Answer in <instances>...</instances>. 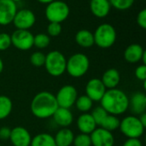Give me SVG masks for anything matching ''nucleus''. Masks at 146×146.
<instances>
[{"mask_svg":"<svg viewBox=\"0 0 146 146\" xmlns=\"http://www.w3.org/2000/svg\"><path fill=\"white\" fill-rule=\"evenodd\" d=\"M77 127L80 133L90 135L97 128V124L90 113H83L77 119Z\"/></svg>","mask_w":146,"mask_h":146,"instance_id":"nucleus-17","label":"nucleus"},{"mask_svg":"<svg viewBox=\"0 0 146 146\" xmlns=\"http://www.w3.org/2000/svg\"><path fill=\"white\" fill-rule=\"evenodd\" d=\"M52 117L56 124L62 128L68 127L74 121V115L70 110L61 107H58V109L53 114Z\"/></svg>","mask_w":146,"mask_h":146,"instance_id":"nucleus-16","label":"nucleus"},{"mask_svg":"<svg viewBox=\"0 0 146 146\" xmlns=\"http://www.w3.org/2000/svg\"><path fill=\"white\" fill-rule=\"evenodd\" d=\"M38 2H39L40 3H43V4H49L50 3H51V2H53V1H55V0H37Z\"/></svg>","mask_w":146,"mask_h":146,"instance_id":"nucleus-39","label":"nucleus"},{"mask_svg":"<svg viewBox=\"0 0 146 146\" xmlns=\"http://www.w3.org/2000/svg\"><path fill=\"white\" fill-rule=\"evenodd\" d=\"M50 44V37L47 33H38L33 36V46L38 49H45Z\"/></svg>","mask_w":146,"mask_h":146,"instance_id":"nucleus-27","label":"nucleus"},{"mask_svg":"<svg viewBox=\"0 0 146 146\" xmlns=\"http://www.w3.org/2000/svg\"><path fill=\"white\" fill-rule=\"evenodd\" d=\"M10 133H11V129L7 127H3L0 128V139L1 140H8L9 139L10 137Z\"/></svg>","mask_w":146,"mask_h":146,"instance_id":"nucleus-36","label":"nucleus"},{"mask_svg":"<svg viewBox=\"0 0 146 146\" xmlns=\"http://www.w3.org/2000/svg\"><path fill=\"white\" fill-rule=\"evenodd\" d=\"M121 133L127 139H139L145 133V127L139 121V117L128 115L120 121L119 127Z\"/></svg>","mask_w":146,"mask_h":146,"instance_id":"nucleus-7","label":"nucleus"},{"mask_svg":"<svg viewBox=\"0 0 146 146\" xmlns=\"http://www.w3.org/2000/svg\"><path fill=\"white\" fill-rule=\"evenodd\" d=\"M128 109L134 115H141L146 111V95L143 92H135L129 98Z\"/></svg>","mask_w":146,"mask_h":146,"instance_id":"nucleus-15","label":"nucleus"},{"mask_svg":"<svg viewBox=\"0 0 146 146\" xmlns=\"http://www.w3.org/2000/svg\"><path fill=\"white\" fill-rule=\"evenodd\" d=\"M139 121L141 122V124H142L145 127H146V112L141 114V115H139Z\"/></svg>","mask_w":146,"mask_h":146,"instance_id":"nucleus-38","label":"nucleus"},{"mask_svg":"<svg viewBox=\"0 0 146 146\" xmlns=\"http://www.w3.org/2000/svg\"><path fill=\"white\" fill-rule=\"evenodd\" d=\"M58 107L55 95L47 91L37 93L33 97L30 105L32 114L38 119L52 117Z\"/></svg>","mask_w":146,"mask_h":146,"instance_id":"nucleus-1","label":"nucleus"},{"mask_svg":"<svg viewBox=\"0 0 146 146\" xmlns=\"http://www.w3.org/2000/svg\"><path fill=\"white\" fill-rule=\"evenodd\" d=\"M55 97L59 107L70 109L75 104L78 98V92L74 86L65 85L59 89Z\"/></svg>","mask_w":146,"mask_h":146,"instance_id":"nucleus-8","label":"nucleus"},{"mask_svg":"<svg viewBox=\"0 0 146 146\" xmlns=\"http://www.w3.org/2000/svg\"><path fill=\"white\" fill-rule=\"evenodd\" d=\"M44 14L49 22L62 23L68 18L70 15V8L64 1L55 0L47 4Z\"/></svg>","mask_w":146,"mask_h":146,"instance_id":"nucleus-6","label":"nucleus"},{"mask_svg":"<svg viewBox=\"0 0 146 146\" xmlns=\"http://www.w3.org/2000/svg\"><path fill=\"white\" fill-rule=\"evenodd\" d=\"M135 76L139 80L145 81L146 80V65L141 64L138 66L135 69Z\"/></svg>","mask_w":146,"mask_h":146,"instance_id":"nucleus-34","label":"nucleus"},{"mask_svg":"<svg viewBox=\"0 0 146 146\" xmlns=\"http://www.w3.org/2000/svg\"><path fill=\"white\" fill-rule=\"evenodd\" d=\"M94 44L101 49H109L112 47L117 38L115 28L110 23L99 25L93 33Z\"/></svg>","mask_w":146,"mask_h":146,"instance_id":"nucleus-3","label":"nucleus"},{"mask_svg":"<svg viewBox=\"0 0 146 146\" xmlns=\"http://www.w3.org/2000/svg\"><path fill=\"white\" fill-rule=\"evenodd\" d=\"M100 104L108 114L117 116L123 115L128 110L129 98L120 89H109L100 100Z\"/></svg>","mask_w":146,"mask_h":146,"instance_id":"nucleus-2","label":"nucleus"},{"mask_svg":"<svg viewBox=\"0 0 146 146\" xmlns=\"http://www.w3.org/2000/svg\"><path fill=\"white\" fill-rule=\"evenodd\" d=\"M73 145L74 146H92L91 137L89 134L80 133L74 136Z\"/></svg>","mask_w":146,"mask_h":146,"instance_id":"nucleus-31","label":"nucleus"},{"mask_svg":"<svg viewBox=\"0 0 146 146\" xmlns=\"http://www.w3.org/2000/svg\"><path fill=\"white\" fill-rule=\"evenodd\" d=\"M92 146H114L115 137L111 132L102 127H97L91 134Z\"/></svg>","mask_w":146,"mask_h":146,"instance_id":"nucleus-13","label":"nucleus"},{"mask_svg":"<svg viewBox=\"0 0 146 146\" xmlns=\"http://www.w3.org/2000/svg\"><path fill=\"white\" fill-rule=\"evenodd\" d=\"M30 146H56V145L52 135L42 133L32 138Z\"/></svg>","mask_w":146,"mask_h":146,"instance_id":"nucleus-23","label":"nucleus"},{"mask_svg":"<svg viewBox=\"0 0 146 146\" xmlns=\"http://www.w3.org/2000/svg\"><path fill=\"white\" fill-rule=\"evenodd\" d=\"M12 1H13V2H15V3H19V2H21V0H12Z\"/></svg>","mask_w":146,"mask_h":146,"instance_id":"nucleus-42","label":"nucleus"},{"mask_svg":"<svg viewBox=\"0 0 146 146\" xmlns=\"http://www.w3.org/2000/svg\"><path fill=\"white\" fill-rule=\"evenodd\" d=\"M145 50L139 44H132L128 45L124 51V58L129 63H137L141 61V58Z\"/></svg>","mask_w":146,"mask_h":146,"instance_id":"nucleus-19","label":"nucleus"},{"mask_svg":"<svg viewBox=\"0 0 146 146\" xmlns=\"http://www.w3.org/2000/svg\"><path fill=\"white\" fill-rule=\"evenodd\" d=\"M0 146H1V145H0Z\"/></svg>","mask_w":146,"mask_h":146,"instance_id":"nucleus-44","label":"nucleus"},{"mask_svg":"<svg viewBox=\"0 0 146 146\" xmlns=\"http://www.w3.org/2000/svg\"><path fill=\"white\" fill-rule=\"evenodd\" d=\"M36 22V15L34 12L29 9H22L17 10L12 23L16 29L29 30Z\"/></svg>","mask_w":146,"mask_h":146,"instance_id":"nucleus-10","label":"nucleus"},{"mask_svg":"<svg viewBox=\"0 0 146 146\" xmlns=\"http://www.w3.org/2000/svg\"><path fill=\"white\" fill-rule=\"evenodd\" d=\"M122 146H143L139 139H127Z\"/></svg>","mask_w":146,"mask_h":146,"instance_id":"nucleus-37","label":"nucleus"},{"mask_svg":"<svg viewBox=\"0 0 146 146\" xmlns=\"http://www.w3.org/2000/svg\"><path fill=\"white\" fill-rule=\"evenodd\" d=\"M67 59L59 50H51L45 55L44 68L47 73L53 77H59L66 72Z\"/></svg>","mask_w":146,"mask_h":146,"instance_id":"nucleus-5","label":"nucleus"},{"mask_svg":"<svg viewBox=\"0 0 146 146\" xmlns=\"http://www.w3.org/2000/svg\"><path fill=\"white\" fill-rule=\"evenodd\" d=\"M62 27L61 23L50 22L47 26V34L50 37H57L61 34Z\"/></svg>","mask_w":146,"mask_h":146,"instance_id":"nucleus-32","label":"nucleus"},{"mask_svg":"<svg viewBox=\"0 0 146 146\" xmlns=\"http://www.w3.org/2000/svg\"><path fill=\"white\" fill-rule=\"evenodd\" d=\"M74 39L77 44L83 48H90L94 45L93 33L87 29H81L78 31L75 34Z\"/></svg>","mask_w":146,"mask_h":146,"instance_id":"nucleus-22","label":"nucleus"},{"mask_svg":"<svg viewBox=\"0 0 146 146\" xmlns=\"http://www.w3.org/2000/svg\"><path fill=\"white\" fill-rule=\"evenodd\" d=\"M106 89H115L121 81V74L116 68L107 69L100 79Z\"/></svg>","mask_w":146,"mask_h":146,"instance_id":"nucleus-20","label":"nucleus"},{"mask_svg":"<svg viewBox=\"0 0 146 146\" xmlns=\"http://www.w3.org/2000/svg\"><path fill=\"white\" fill-rule=\"evenodd\" d=\"M90 60L83 53H75L72 55L66 64V72L73 78H80L89 70Z\"/></svg>","mask_w":146,"mask_h":146,"instance_id":"nucleus-4","label":"nucleus"},{"mask_svg":"<svg viewBox=\"0 0 146 146\" xmlns=\"http://www.w3.org/2000/svg\"><path fill=\"white\" fill-rule=\"evenodd\" d=\"M120 121H121L119 120V118L116 115L108 114L107 116L104 118V120L103 121V122L101 123V125L99 127L112 133L113 131H115L116 129L119 128Z\"/></svg>","mask_w":146,"mask_h":146,"instance_id":"nucleus-25","label":"nucleus"},{"mask_svg":"<svg viewBox=\"0 0 146 146\" xmlns=\"http://www.w3.org/2000/svg\"><path fill=\"white\" fill-rule=\"evenodd\" d=\"M45 55L41 51H35L30 56V62L36 68H40L44 65Z\"/></svg>","mask_w":146,"mask_h":146,"instance_id":"nucleus-30","label":"nucleus"},{"mask_svg":"<svg viewBox=\"0 0 146 146\" xmlns=\"http://www.w3.org/2000/svg\"><path fill=\"white\" fill-rule=\"evenodd\" d=\"M56 146H71L73 145L74 134L68 127L60 129L54 137Z\"/></svg>","mask_w":146,"mask_h":146,"instance_id":"nucleus-21","label":"nucleus"},{"mask_svg":"<svg viewBox=\"0 0 146 146\" xmlns=\"http://www.w3.org/2000/svg\"><path fill=\"white\" fill-rule=\"evenodd\" d=\"M9 140L13 146H30L32 136L27 129L17 126L11 129Z\"/></svg>","mask_w":146,"mask_h":146,"instance_id":"nucleus-14","label":"nucleus"},{"mask_svg":"<svg viewBox=\"0 0 146 146\" xmlns=\"http://www.w3.org/2000/svg\"><path fill=\"white\" fill-rule=\"evenodd\" d=\"M92 118L94 119L97 126H100L101 123L103 122V121L104 120V118L107 116L108 113L105 111V110L101 107V106H98V107H96L91 113Z\"/></svg>","mask_w":146,"mask_h":146,"instance_id":"nucleus-29","label":"nucleus"},{"mask_svg":"<svg viewBox=\"0 0 146 146\" xmlns=\"http://www.w3.org/2000/svg\"><path fill=\"white\" fill-rule=\"evenodd\" d=\"M90 9L94 16L104 18L110 14L111 5L109 0H91Z\"/></svg>","mask_w":146,"mask_h":146,"instance_id":"nucleus-18","label":"nucleus"},{"mask_svg":"<svg viewBox=\"0 0 146 146\" xmlns=\"http://www.w3.org/2000/svg\"><path fill=\"white\" fill-rule=\"evenodd\" d=\"M13 103L11 99L4 95L0 96V120L6 119L12 111Z\"/></svg>","mask_w":146,"mask_h":146,"instance_id":"nucleus-24","label":"nucleus"},{"mask_svg":"<svg viewBox=\"0 0 146 146\" xmlns=\"http://www.w3.org/2000/svg\"><path fill=\"white\" fill-rule=\"evenodd\" d=\"M3 70V62L2 58L0 57V74H2Z\"/></svg>","mask_w":146,"mask_h":146,"instance_id":"nucleus-40","label":"nucleus"},{"mask_svg":"<svg viewBox=\"0 0 146 146\" xmlns=\"http://www.w3.org/2000/svg\"><path fill=\"white\" fill-rule=\"evenodd\" d=\"M141 61H142L143 64L146 65V51L144 53V55H143V56H142V58H141Z\"/></svg>","mask_w":146,"mask_h":146,"instance_id":"nucleus-41","label":"nucleus"},{"mask_svg":"<svg viewBox=\"0 0 146 146\" xmlns=\"http://www.w3.org/2000/svg\"><path fill=\"white\" fill-rule=\"evenodd\" d=\"M107 89L100 79L92 78L86 86V95L92 102H100Z\"/></svg>","mask_w":146,"mask_h":146,"instance_id":"nucleus-11","label":"nucleus"},{"mask_svg":"<svg viewBox=\"0 0 146 146\" xmlns=\"http://www.w3.org/2000/svg\"><path fill=\"white\" fill-rule=\"evenodd\" d=\"M11 45L10 35L7 33H0V51L8 50Z\"/></svg>","mask_w":146,"mask_h":146,"instance_id":"nucleus-33","label":"nucleus"},{"mask_svg":"<svg viewBox=\"0 0 146 146\" xmlns=\"http://www.w3.org/2000/svg\"><path fill=\"white\" fill-rule=\"evenodd\" d=\"M17 10L16 3L12 0H0V26L12 23Z\"/></svg>","mask_w":146,"mask_h":146,"instance_id":"nucleus-12","label":"nucleus"},{"mask_svg":"<svg viewBox=\"0 0 146 146\" xmlns=\"http://www.w3.org/2000/svg\"><path fill=\"white\" fill-rule=\"evenodd\" d=\"M111 7L118 10H127L133 7L135 0H109Z\"/></svg>","mask_w":146,"mask_h":146,"instance_id":"nucleus-28","label":"nucleus"},{"mask_svg":"<svg viewBox=\"0 0 146 146\" xmlns=\"http://www.w3.org/2000/svg\"><path fill=\"white\" fill-rule=\"evenodd\" d=\"M33 34L29 30L16 29L10 35L11 44L20 50H28L33 46Z\"/></svg>","mask_w":146,"mask_h":146,"instance_id":"nucleus-9","label":"nucleus"},{"mask_svg":"<svg viewBox=\"0 0 146 146\" xmlns=\"http://www.w3.org/2000/svg\"><path fill=\"white\" fill-rule=\"evenodd\" d=\"M74 105L79 111L82 113H87L92 110L93 106V102L86 95H82L77 98Z\"/></svg>","mask_w":146,"mask_h":146,"instance_id":"nucleus-26","label":"nucleus"},{"mask_svg":"<svg viewBox=\"0 0 146 146\" xmlns=\"http://www.w3.org/2000/svg\"><path fill=\"white\" fill-rule=\"evenodd\" d=\"M137 21V24L139 26V27L145 29L146 28V9H144L142 10H140L137 15L136 18Z\"/></svg>","mask_w":146,"mask_h":146,"instance_id":"nucleus-35","label":"nucleus"},{"mask_svg":"<svg viewBox=\"0 0 146 146\" xmlns=\"http://www.w3.org/2000/svg\"><path fill=\"white\" fill-rule=\"evenodd\" d=\"M143 1H144V0H143Z\"/></svg>","mask_w":146,"mask_h":146,"instance_id":"nucleus-43","label":"nucleus"}]
</instances>
